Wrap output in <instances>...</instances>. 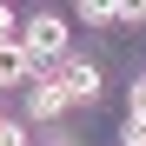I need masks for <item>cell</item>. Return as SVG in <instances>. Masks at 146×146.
I'll use <instances>...</instances> for the list:
<instances>
[{
	"label": "cell",
	"mask_w": 146,
	"mask_h": 146,
	"mask_svg": "<svg viewBox=\"0 0 146 146\" xmlns=\"http://www.w3.org/2000/svg\"><path fill=\"white\" fill-rule=\"evenodd\" d=\"M20 46H27L33 66H40V60H60V53H66V20H60V13H33L27 33H20Z\"/></svg>",
	"instance_id": "obj_1"
},
{
	"label": "cell",
	"mask_w": 146,
	"mask_h": 146,
	"mask_svg": "<svg viewBox=\"0 0 146 146\" xmlns=\"http://www.w3.org/2000/svg\"><path fill=\"white\" fill-rule=\"evenodd\" d=\"M0 86H33V60L20 40H0Z\"/></svg>",
	"instance_id": "obj_4"
},
{
	"label": "cell",
	"mask_w": 146,
	"mask_h": 146,
	"mask_svg": "<svg viewBox=\"0 0 146 146\" xmlns=\"http://www.w3.org/2000/svg\"><path fill=\"white\" fill-rule=\"evenodd\" d=\"M80 20H93V27H106V20H113V7H106V0H80Z\"/></svg>",
	"instance_id": "obj_6"
},
{
	"label": "cell",
	"mask_w": 146,
	"mask_h": 146,
	"mask_svg": "<svg viewBox=\"0 0 146 146\" xmlns=\"http://www.w3.org/2000/svg\"><path fill=\"white\" fill-rule=\"evenodd\" d=\"M126 146H146V126H139V119H126Z\"/></svg>",
	"instance_id": "obj_8"
},
{
	"label": "cell",
	"mask_w": 146,
	"mask_h": 146,
	"mask_svg": "<svg viewBox=\"0 0 146 146\" xmlns=\"http://www.w3.org/2000/svg\"><path fill=\"white\" fill-rule=\"evenodd\" d=\"M13 33V7H0V40H7Z\"/></svg>",
	"instance_id": "obj_9"
},
{
	"label": "cell",
	"mask_w": 146,
	"mask_h": 146,
	"mask_svg": "<svg viewBox=\"0 0 146 146\" xmlns=\"http://www.w3.org/2000/svg\"><path fill=\"white\" fill-rule=\"evenodd\" d=\"M0 146H27V126L20 119H0Z\"/></svg>",
	"instance_id": "obj_7"
},
{
	"label": "cell",
	"mask_w": 146,
	"mask_h": 146,
	"mask_svg": "<svg viewBox=\"0 0 146 146\" xmlns=\"http://www.w3.org/2000/svg\"><path fill=\"white\" fill-rule=\"evenodd\" d=\"M60 113H66L60 73H33V86H27V119H60Z\"/></svg>",
	"instance_id": "obj_2"
},
{
	"label": "cell",
	"mask_w": 146,
	"mask_h": 146,
	"mask_svg": "<svg viewBox=\"0 0 146 146\" xmlns=\"http://www.w3.org/2000/svg\"><path fill=\"white\" fill-rule=\"evenodd\" d=\"M126 119H139V126H146V73H139L133 93H126Z\"/></svg>",
	"instance_id": "obj_5"
},
{
	"label": "cell",
	"mask_w": 146,
	"mask_h": 146,
	"mask_svg": "<svg viewBox=\"0 0 146 146\" xmlns=\"http://www.w3.org/2000/svg\"><path fill=\"white\" fill-rule=\"evenodd\" d=\"M60 86H66V106H93L100 100V66L93 60H66L60 66Z\"/></svg>",
	"instance_id": "obj_3"
}]
</instances>
